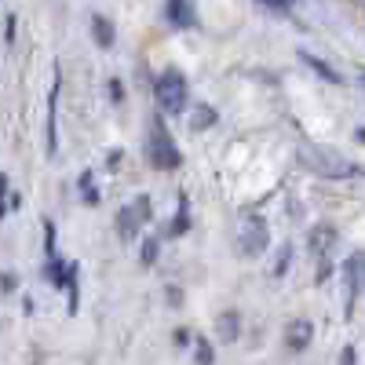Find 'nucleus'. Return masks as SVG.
<instances>
[{
    "instance_id": "obj_28",
    "label": "nucleus",
    "mask_w": 365,
    "mask_h": 365,
    "mask_svg": "<svg viewBox=\"0 0 365 365\" xmlns=\"http://www.w3.org/2000/svg\"><path fill=\"white\" fill-rule=\"evenodd\" d=\"M354 4H358V8H361V11H365V0H354Z\"/></svg>"
},
{
    "instance_id": "obj_16",
    "label": "nucleus",
    "mask_w": 365,
    "mask_h": 365,
    "mask_svg": "<svg viewBox=\"0 0 365 365\" xmlns=\"http://www.w3.org/2000/svg\"><path fill=\"white\" fill-rule=\"evenodd\" d=\"M77 187H81V197H84L88 205H99V190H96V175H91V172H81V179H77Z\"/></svg>"
},
{
    "instance_id": "obj_12",
    "label": "nucleus",
    "mask_w": 365,
    "mask_h": 365,
    "mask_svg": "<svg viewBox=\"0 0 365 365\" xmlns=\"http://www.w3.org/2000/svg\"><path fill=\"white\" fill-rule=\"evenodd\" d=\"M299 58H303V63H307V66H311L318 77H325L329 84H340V73L332 70V66L325 63V58H318V55H311V51H299Z\"/></svg>"
},
{
    "instance_id": "obj_21",
    "label": "nucleus",
    "mask_w": 365,
    "mask_h": 365,
    "mask_svg": "<svg viewBox=\"0 0 365 365\" xmlns=\"http://www.w3.org/2000/svg\"><path fill=\"white\" fill-rule=\"evenodd\" d=\"M44 249H48V256H55V223L51 220H44Z\"/></svg>"
},
{
    "instance_id": "obj_1",
    "label": "nucleus",
    "mask_w": 365,
    "mask_h": 365,
    "mask_svg": "<svg viewBox=\"0 0 365 365\" xmlns=\"http://www.w3.org/2000/svg\"><path fill=\"white\" fill-rule=\"evenodd\" d=\"M296 158H299L303 168L322 175V179H351V175H358V165L354 161H347L340 150L322 146V143H303Z\"/></svg>"
},
{
    "instance_id": "obj_23",
    "label": "nucleus",
    "mask_w": 365,
    "mask_h": 365,
    "mask_svg": "<svg viewBox=\"0 0 365 365\" xmlns=\"http://www.w3.org/2000/svg\"><path fill=\"white\" fill-rule=\"evenodd\" d=\"M259 4H267L270 11H289V8H292V0H259Z\"/></svg>"
},
{
    "instance_id": "obj_22",
    "label": "nucleus",
    "mask_w": 365,
    "mask_h": 365,
    "mask_svg": "<svg viewBox=\"0 0 365 365\" xmlns=\"http://www.w3.org/2000/svg\"><path fill=\"white\" fill-rule=\"evenodd\" d=\"M4 44H15V15L4 19Z\"/></svg>"
},
{
    "instance_id": "obj_19",
    "label": "nucleus",
    "mask_w": 365,
    "mask_h": 365,
    "mask_svg": "<svg viewBox=\"0 0 365 365\" xmlns=\"http://www.w3.org/2000/svg\"><path fill=\"white\" fill-rule=\"evenodd\" d=\"M194 358H197V365H212V361H216V351H212L208 340H197L194 344Z\"/></svg>"
},
{
    "instance_id": "obj_26",
    "label": "nucleus",
    "mask_w": 365,
    "mask_h": 365,
    "mask_svg": "<svg viewBox=\"0 0 365 365\" xmlns=\"http://www.w3.org/2000/svg\"><path fill=\"white\" fill-rule=\"evenodd\" d=\"M175 344H179V347H187V344H190V332H187V329H179V332H175Z\"/></svg>"
},
{
    "instance_id": "obj_27",
    "label": "nucleus",
    "mask_w": 365,
    "mask_h": 365,
    "mask_svg": "<svg viewBox=\"0 0 365 365\" xmlns=\"http://www.w3.org/2000/svg\"><path fill=\"white\" fill-rule=\"evenodd\" d=\"M354 135H358V143H365V128H358V132H354Z\"/></svg>"
},
{
    "instance_id": "obj_2",
    "label": "nucleus",
    "mask_w": 365,
    "mask_h": 365,
    "mask_svg": "<svg viewBox=\"0 0 365 365\" xmlns=\"http://www.w3.org/2000/svg\"><path fill=\"white\" fill-rule=\"evenodd\" d=\"M146 161L154 165L158 172H172L179 168V146L172 139V132L165 128V113H154L150 117V132H146Z\"/></svg>"
},
{
    "instance_id": "obj_14",
    "label": "nucleus",
    "mask_w": 365,
    "mask_h": 365,
    "mask_svg": "<svg viewBox=\"0 0 365 365\" xmlns=\"http://www.w3.org/2000/svg\"><path fill=\"white\" fill-rule=\"evenodd\" d=\"M212 125H216V110H212L208 103L194 106V113H190V128H194V132H205V128H212Z\"/></svg>"
},
{
    "instance_id": "obj_3",
    "label": "nucleus",
    "mask_w": 365,
    "mask_h": 365,
    "mask_svg": "<svg viewBox=\"0 0 365 365\" xmlns=\"http://www.w3.org/2000/svg\"><path fill=\"white\" fill-rule=\"evenodd\" d=\"M267 245H270L267 220L259 216V212H241V216H237V252L256 259V256L267 252Z\"/></svg>"
},
{
    "instance_id": "obj_24",
    "label": "nucleus",
    "mask_w": 365,
    "mask_h": 365,
    "mask_svg": "<svg viewBox=\"0 0 365 365\" xmlns=\"http://www.w3.org/2000/svg\"><path fill=\"white\" fill-rule=\"evenodd\" d=\"M354 361H358L354 347H344V351H340V365H354Z\"/></svg>"
},
{
    "instance_id": "obj_5",
    "label": "nucleus",
    "mask_w": 365,
    "mask_h": 365,
    "mask_svg": "<svg viewBox=\"0 0 365 365\" xmlns=\"http://www.w3.org/2000/svg\"><path fill=\"white\" fill-rule=\"evenodd\" d=\"M150 220H154V205H150V197L146 194L132 197L125 208L117 212V234H120V241H135L143 223H150Z\"/></svg>"
},
{
    "instance_id": "obj_9",
    "label": "nucleus",
    "mask_w": 365,
    "mask_h": 365,
    "mask_svg": "<svg viewBox=\"0 0 365 365\" xmlns=\"http://www.w3.org/2000/svg\"><path fill=\"white\" fill-rule=\"evenodd\" d=\"M58 154V77L48 91V158Z\"/></svg>"
},
{
    "instance_id": "obj_18",
    "label": "nucleus",
    "mask_w": 365,
    "mask_h": 365,
    "mask_svg": "<svg viewBox=\"0 0 365 365\" xmlns=\"http://www.w3.org/2000/svg\"><path fill=\"white\" fill-rule=\"evenodd\" d=\"M289 263H292V249H289V245H282V249H278V259H274V278H285Z\"/></svg>"
},
{
    "instance_id": "obj_20",
    "label": "nucleus",
    "mask_w": 365,
    "mask_h": 365,
    "mask_svg": "<svg viewBox=\"0 0 365 365\" xmlns=\"http://www.w3.org/2000/svg\"><path fill=\"white\" fill-rule=\"evenodd\" d=\"M106 91H110V99H113V103H125V84H120L117 77H110V84H106Z\"/></svg>"
},
{
    "instance_id": "obj_29",
    "label": "nucleus",
    "mask_w": 365,
    "mask_h": 365,
    "mask_svg": "<svg viewBox=\"0 0 365 365\" xmlns=\"http://www.w3.org/2000/svg\"><path fill=\"white\" fill-rule=\"evenodd\" d=\"M361 84H365V73H361Z\"/></svg>"
},
{
    "instance_id": "obj_4",
    "label": "nucleus",
    "mask_w": 365,
    "mask_h": 365,
    "mask_svg": "<svg viewBox=\"0 0 365 365\" xmlns=\"http://www.w3.org/2000/svg\"><path fill=\"white\" fill-rule=\"evenodd\" d=\"M187 96H190V88H187V77H182L179 70H165L158 73L154 81V99H158V110L161 113H182L187 110Z\"/></svg>"
},
{
    "instance_id": "obj_7",
    "label": "nucleus",
    "mask_w": 365,
    "mask_h": 365,
    "mask_svg": "<svg viewBox=\"0 0 365 365\" xmlns=\"http://www.w3.org/2000/svg\"><path fill=\"white\" fill-rule=\"evenodd\" d=\"M332 245H336V230L325 227V223H322V227H314V230L307 234V249H311V256L318 259V274H314L318 282H325V278H329V270H332V263H329Z\"/></svg>"
},
{
    "instance_id": "obj_8",
    "label": "nucleus",
    "mask_w": 365,
    "mask_h": 365,
    "mask_svg": "<svg viewBox=\"0 0 365 365\" xmlns=\"http://www.w3.org/2000/svg\"><path fill=\"white\" fill-rule=\"evenodd\" d=\"M165 19H168L175 29H194V26H197L194 0H165Z\"/></svg>"
},
{
    "instance_id": "obj_10",
    "label": "nucleus",
    "mask_w": 365,
    "mask_h": 365,
    "mask_svg": "<svg viewBox=\"0 0 365 365\" xmlns=\"http://www.w3.org/2000/svg\"><path fill=\"white\" fill-rule=\"evenodd\" d=\"M311 336H314V325L311 322H292L289 329H285V344H289V351H303V347H307L311 344Z\"/></svg>"
},
{
    "instance_id": "obj_13",
    "label": "nucleus",
    "mask_w": 365,
    "mask_h": 365,
    "mask_svg": "<svg viewBox=\"0 0 365 365\" xmlns=\"http://www.w3.org/2000/svg\"><path fill=\"white\" fill-rule=\"evenodd\" d=\"M91 37H96L99 48H113V26L103 15H91Z\"/></svg>"
},
{
    "instance_id": "obj_17",
    "label": "nucleus",
    "mask_w": 365,
    "mask_h": 365,
    "mask_svg": "<svg viewBox=\"0 0 365 365\" xmlns=\"http://www.w3.org/2000/svg\"><path fill=\"white\" fill-rule=\"evenodd\" d=\"M158 245H161L158 237H146V241H143V249H139V263H143V267H150V263L158 259Z\"/></svg>"
},
{
    "instance_id": "obj_6",
    "label": "nucleus",
    "mask_w": 365,
    "mask_h": 365,
    "mask_svg": "<svg viewBox=\"0 0 365 365\" xmlns=\"http://www.w3.org/2000/svg\"><path fill=\"white\" fill-rule=\"evenodd\" d=\"M361 289H365V252H354L344 263V314L347 318L354 314V303H358Z\"/></svg>"
},
{
    "instance_id": "obj_11",
    "label": "nucleus",
    "mask_w": 365,
    "mask_h": 365,
    "mask_svg": "<svg viewBox=\"0 0 365 365\" xmlns=\"http://www.w3.org/2000/svg\"><path fill=\"white\" fill-rule=\"evenodd\" d=\"M216 336L227 340V344H234V340L241 336V314H237V311H223V314L216 318Z\"/></svg>"
},
{
    "instance_id": "obj_25",
    "label": "nucleus",
    "mask_w": 365,
    "mask_h": 365,
    "mask_svg": "<svg viewBox=\"0 0 365 365\" xmlns=\"http://www.w3.org/2000/svg\"><path fill=\"white\" fill-rule=\"evenodd\" d=\"M117 165H120V150H110V154H106V168L113 172Z\"/></svg>"
},
{
    "instance_id": "obj_15",
    "label": "nucleus",
    "mask_w": 365,
    "mask_h": 365,
    "mask_svg": "<svg viewBox=\"0 0 365 365\" xmlns=\"http://www.w3.org/2000/svg\"><path fill=\"white\" fill-rule=\"evenodd\" d=\"M190 230V208H187V197H179V216H175V223H168V237H179V234H187Z\"/></svg>"
}]
</instances>
